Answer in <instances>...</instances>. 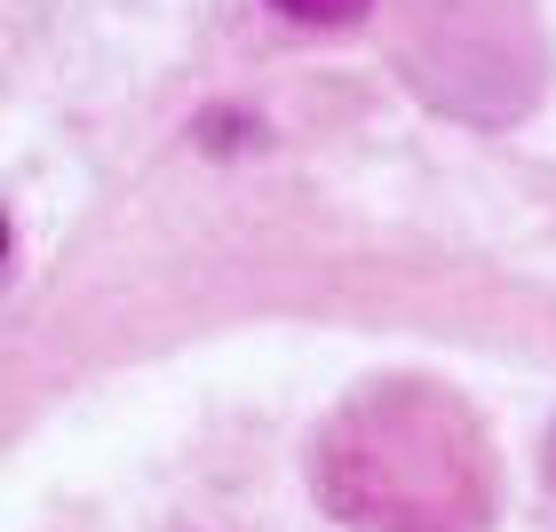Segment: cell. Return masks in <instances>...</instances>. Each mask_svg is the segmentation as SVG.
I'll list each match as a JSON object with an SVG mask.
<instances>
[{"instance_id":"obj_2","label":"cell","mask_w":556,"mask_h":532,"mask_svg":"<svg viewBox=\"0 0 556 532\" xmlns=\"http://www.w3.org/2000/svg\"><path fill=\"white\" fill-rule=\"evenodd\" d=\"M278 16H294V24H311V33H334V24H358L374 0H270Z\"/></svg>"},{"instance_id":"obj_1","label":"cell","mask_w":556,"mask_h":532,"mask_svg":"<svg viewBox=\"0 0 556 532\" xmlns=\"http://www.w3.org/2000/svg\"><path fill=\"white\" fill-rule=\"evenodd\" d=\"M318 501L358 532H485L493 524V438L453 390L390 373L342 397L318 429Z\"/></svg>"}]
</instances>
